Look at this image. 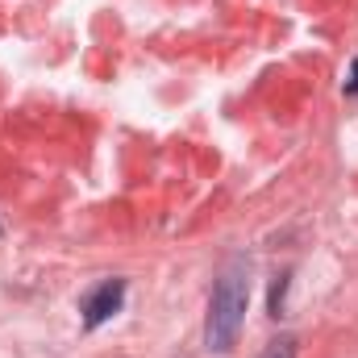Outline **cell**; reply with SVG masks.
<instances>
[{
    "instance_id": "1",
    "label": "cell",
    "mask_w": 358,
    "mask_h": 358,
    "mask_svg": "<svg viewBox=\"0 0 358 358\" xmlns=\"http://www.w3.org/2000/svg\"><path fill=\"white\" fill-rule=\"evenodd\" d=\"M246 304H250V263L242 255H234V259H225V267L213 283V296H208V317H204L208 350H217V355L234 350L242 321H246Z\"/></svg>"
},
{
    "instance_id": "6",
    "label": "cell",
    "mask_w": 358,
    "mask_h": 358,
    "mask_svg": "<svg viewBox=\"0 0 358 358\" xmlns=\"http://www.w3.org/2000/svg\"><path fill=\"white\" fill-rule=\"evenodd\" d=\"M0 234H4V229H0Z\"/></svg>"
},
{
    "instance_id": "5",
    "label": "cell",
    "mask_w": 358,
    "mask_h": 358,
    "mask_svg": "<svg viewBox=\"0 0 358 358\" xmlns=\"http://www.w3.org/2000/svg\"><path fill=\"white\" fill-rule=\"evenodd\" d=\"M346 92H350V96H358V59H355V67H350V80H346Z\"/></svg>"
},
{
    "instance_id": "4",
    "label": "cell",
    "mask_w": 358,
    "mask_h": 358,
    "mask_svg": "<svg viewBox=\"0 0 358 358\" xmlns=\"http://www.w3.org/2000/svg\"><path fill=\"white\" fill-rule=\"evenodd\" d=\"M287 279H292V275H279L275 287H271V317H283V292H287Z\"/></svg>"
},
{
    "instance_id": "3",
    "label": "cell",
    "mask_w": 358,
    "mask_h": 358,
    "mask_svg": "<svg viewBox=\"0 0 358 358\" xmlns=\"http://www.w3.org/2000/svg\"><path fill=\"white\" fill-rule=\"evenodd\" d=\"M263 358H296V338H279V342H271Z\"/></svg>"
},
{
    "instance_id": "2",
    "label": "cell",
    "mask_w": 358,
    "mask_h": 358,
    "mask_svg": "<svg viewBox=\"0 0 358 358\" xmlns=\"http://www.w3.org/2000/svg\"><path fill=\"white\" fill-rule=\"evenodd\" d=\"M121 304H125V279H104V283H96L92 292H84V300H80L84 325H88V329H100L104 321H113V317L121 313Z\"/></svg>"
}]
</instances>
